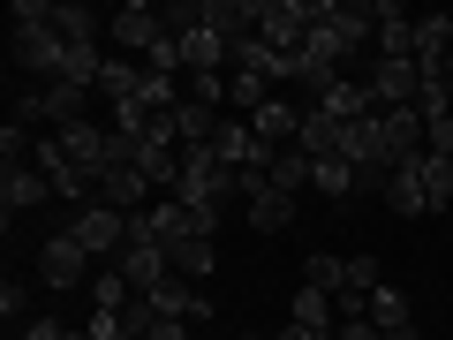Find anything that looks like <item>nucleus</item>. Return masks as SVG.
Listing matches in <instances>:
<instances>
[{"label":"nucleus","mask_w":453,"mask_h":340,"mask_svg":"<svg viewBox=\"0 0 453 340\" xmlns=\"http://www.w3.org/2000/svg\"><path fill=\"white\" fill-rule=\"evenodd\" d=\"M310 23H318V0H257V38L280 61H295L310 46Z\"/></svg>","instance_id":"f257e3e1"},{"label":"nucleus","mask_w":453,"mask_h":340,"mask_svg":"<svg viewBox=\"0 0 453 340\" xmlns=\"http://www.w3.org/2000/svg\"><path fill=\"white\" fill-rule=\"evenodd\" d=\"M174 197H181V205H211V212H226V205H234V166H226L211 144H204V151H189V159H181Z\"/></svg>","instance_id":"f03ea898"},{"label":"nucleus","mask_w":453,"mask_h":340,"mask_svg":"<svg viewBox=\"0 0 453 340\" xmlns=\"http://www.w3.org/2000/svg\"><path fill=\"white\" fill-rule=\"evenodd\" d=\"M234 197L250 205V235H288L295 227V197L280 189L265 166H250V174H234Z\"/></svg>","instance_id":"7ed1b4c3"},{"label":"nucleus","mask_w":453,"mask_h":340,"mask_svg":"<svg viewBox=\"0 0 453 340\" xmlns=\"http://www.w3.org/2000/svg\"><path fill=\"white\" fill-rule=\"evenodd\" d=\"M129 212H113V205H83L76 220H68V235H76L83 250H91V258H121V250H129Z\"/></svg>","instance_id":"20e7f679"},{"label":"nucleus","mask_w":453,"mask_h":340,"mask_svg":"<svg viewBox=\"0 0 453 340\" xmlns=\"http://www.w3.org/2000/svg\"><path fill=\"white\" fill-rule=\"evenodd\" d=\"M91 273H98V258L76 243V235H68V227L53 235L46 250H38V288H53V295H61V288H76V280H91Z\"/></svg>","instance_id":"39448f33"},{"label":"nucleus","mask_w":453,"mask_h":340,"mask_svg":"<svg viewBox=\"0 0 453 340\" xmlns=\"http://www.w3.org/2000/svg\"><path fill=\"white\" fill-rule=\"evenodd\" d=\"M196 23L219 46H242V38H257V0H196Z\"/></svg>","instance_id":"423d86ee"},{"label":"nucleus","mask_w":453,"mask_h":340,"mask_svg":"<svg viewBox=\"0 0 453 340\" xmlns=\"http://www.w3.org/2000/svg\"><path fill=\"white\" fill-rule=\"evenodd\" d=\"M303 113H310V106H288V98H265V106L250 113V129H257V144H265V151H295V144H303Z\"/></svg>","instance_id":"0eeeda50"},{"label":"nucleus","mask_w":453,"mask_h":340,"mask_svg":"<svg viewBox=\"0 0 453 340\" xmlns=\"http://www.w3.org/2000/svg\"><path fill=\"white\" fill-rule=\"evenodd\" d=\"M46 197H53V182L38 174V159H23V166H8V174H0V205H8V212H0V220L16 227L23 212H38V205H46Z\"/></svg>","instance_id":"6e6552de"},{"label":"nucleus","mask_w":453,"mask_h":340,"mask_svg":"<svg viewBox=\"0 0 453 340\" xmlns=\"http://www.w3.org/2000/svg\"><path fill=\"white\" fill-rule=\"evenodd\" d=\"M31 159H38V174H46V182H53V197H68V205H76V212H83V205H91V174H83V166H76V159H68V151H61V144H53V136H46V144H38V151H31Z\"/></svg>","instance_id":"1a4fd4ad"},{"label":"nucleus","mask_w":453,"mask_h":340,"mask_svg":"<svg viewBox=\"0 0 453 340\" xmlns=\"http://www.w3.org/2000/svg\"><path fill=\"white\" fill-rule=\"evenodd\" d=\"M363 83L378 91V106H386V113H393V106H416V98H423V68H416V61H378Z\"/></svg>","instance_id":"9d476101"},{"label":"nucleus","mask_w":453,"mask_h":340,"mask_svg":"<svg viewBox=\"0 0 453 340\" xmlns=\"http://www.w3.org/2000/svg\"><path fill=\"white\" fill-rule=\"evenodd\" d=\"M318 16L340 31V46H348V53L378 38V8H363V0H318Z\"/></svg>","instance_id":"9b49d317"},{"label":"nucleus","mask_w":453,"mask_h":340,"mask_svg":"<svg viewBox=\"0 0 453 340\" xmlns=\"http://www.w3.org/2000/svg\"><path fill=\"white\" fill-rule=\"evenodd\" d=\"M53 144H61L68 159L83 166V174H98V166L113 159V129H98V121H76V129H53Z\"/></svg>","instance_id":"f8f14e48"},{"label":"nucleus","mask_w":453,"mask_h":340,"mask_svg":"<svg viewBox=\"0 0 453 340\" xmlns=\"http://www.w3.org/2000/svg\"><path fill=\"white\" fill-rule=\"evenodd\" d=\"M378 61H416V16L401 0H378Z\"/></svg>","instance_id":"ddd939ff"},{"label":"nucleus","mask_w":453,"mask_h":340,"mask_svg":"<svg viewBox=\"0 0 453 340\" xmlns=\"http://www.w3.org/2000/svg\"><path fill=\"white\" fill-rule=\"evenodd\" d=\"M174 46H181V76H226V46L204 31V23L174 31Z\"/></svg>","instance_id":"4468645a"},{"label":"nucleus","mask_w":453,"mask_h":340,"mask_svg":"<svg viewBox=\"0 0 453 340\" xmlns=\"http://www.w3.org/2000/svg\"><path fill=\"white\" fill-rule=\"evenodd\" d=\"M159 250H166V265H174L181 280H196V288L219 273V243H204V235H181V243H159Z\"/></svg>","instance_id":"2eb2a0df"},{"label":"nucleus","mask_w":453,"mask_h":340,"mask_svg":"<svg viewBox=\"0 0 453 340\" xmlns=\"http://www.w3.org/2000/svg\"><path fill=\"white\" fill-rule=\"evenodd\" d=\"M288 325H303V333L333 340V333H340V303H333L325 288H295V310H288Z\"/></svg>","instance_id":"dca6fc26"},{"label":"nucleus","mask_w":453,"mask_h":340,"mask_svg":"<svg viewBox=\"0 0 453 340\" xmlns=\"http://www.w3.org/2000/svg\"><path fill=\"white\" fill-rule=\"evenodd\" d=\"M386 212H401V220H423V212H431V197H423V166H416V159L386 174Z\"/></svg>","instance_id":"f3484780"},{"label":"nucleus","mask_w":453,"mask_h":340,"mask_svg":"<svg viewBox=\"0 0 453 340\" xmlns=\"http://www.w3.org/2000/svg\"><path fill=\"white\" fill-rule=\"evenodd\" d=\"M98 91H106L113 106H121V98H136V91H144V68H136L129 53H106V61H98Z\"/></svg>","instance_id":"a211bd4d"},{"label":"nucleus","mask_w":453,"mask_h":340,"mask_svg":"<svg viewBox=\"0 0 453 340\" xmlns=\"http://www.w3.org/2000/svg\"><path fill=\"white\" fill-rule=\"evenodd\" d=\"M318 197H333V212H356V166L348 159H318Z\"/></svg>","instance_id":"6ab92c4d"},{"label":"nucleus","mask_w":453,"mask_h":340,"mask_svg":"<svg viewBox=\"0 0 453 340\" xmlns=\"http://www.w3.org/2000/svg\"><path fill=\"white\" fill-rule=\"evenodd\" d=\"M136 303V280L121 273V265H106V273H91V310H129Z\"/></svg>","instance_id":"aec40b11"},{"label":"nucleus","mask_w":453,"mask_h":340,"mask_svg":"<svg viewBox=\"0 0 453 340\" xmlns=\"http://www.w3.org/2000/svg\"><path fill=\"white\" fill-rule=\"evenodd\" d=\"M265 174H273V182H280V189H288V197H303V182L318 174V159H310V151L295 144V151H273V166H265Z\"/></svg>","instance_id":"412c9836"},{"label":"nucleus","mask_w":453,"mask_h":340,"mask_svg":"<svg viewBox=\"0 0 453 340\" xmlns=\"http://www.w3.org/2000/svg\"><path fill=\"white\" fill-rule=\"evenodd\" d=\"M303 288L340 295V288H348V258H325V250H310V258H303Z\"/></svg>","instance_id":"4be33fe9"},{"label":"nucleus","mask_w":453,"mask_h":340,"mask_svg":"<svg viewBox=\"0 0 453 340\" xmlns=\"http://www.w3.org/2000/svg\"><path fill=\"white\" fill-rule=\"evenodd\" d=\"M423 197H431V212H446L453 205V159H438V151H423Z\"/></svg>","instance_id":"5701e85b"},{"label":"nucleus","mask_w":453,"mask_h":340,"mask_svg":"<svg viewBox=\"0 0 453 340\" xmlns=\"http://www.w3.org/2000/svg\"><path fill=\"white\" fill-rule=\"evenodd\" d=\"M371 325L386 333V325H408V295L401 288H371Z\"/></svg>","instance_id":"b1692460"},{"label":"nucleus","mask_w":453,"mask_h":340,"mask_svg":"<svg viewBox=\"0 0 453 340\" xmlns=\"http://www.w3.org/2000/svg\"><path fill=\"white\" fill-rule=\"evenodd\" d=\"M83 333H91V340H144L121 310H91V318H83Z\"/></svg>","instance_id":"393cba45"},{"label":"nucleus","mask_w":453,"mask_h":340,"mask_svg":"<svg viewBox=\"0 0 453 340\" xmlns=\"http://www.w3.org/2000/svg\"><path fill=\"white\" fill-rule=\"evenodd\" d=\"M348 288H356V295L386 288V280H378V258H348Z\"/></svg>","instance_id":"a878e982"},{"label":"nucleus","mask_w":453,"mask_h":340,"mask_svg":"<svg viewBox=\"0 0 453 340\" xmlns=\"http://www.w3.org/2000/svg\"><path fill=\"white\" fill-rule=\"evenodd\" d=\"M0 310H8V318H23V310H31V288H23V280H8V288H0Z\"/></svg>","instance_id":"bb28decb"},{"label":"nucleus","mask_w":453,"mask_h":340,"mask_svg":"<svg viewBox=\"0 0 453 340\" xmlns=\"http://www.w3.org/2000/svg\"><path fill=\"white\" fill-rule=\"evenodd\" d=\"M144 340H189V318H151Z\"/></svg>","instance_id":"cd10ccee"},{"label":"nucleus","mask_w":453,"mask_h":340,"mask_svg":"<svg viewBox=\"0 0 453 340\" xmlns=\"http://www.w3.org/2000/svg\"><path fill=\"white\" fill-rule=\"evenodd\" d=\"M273 340H318V333H303V325H280ZM333 340H340V333H333Z\"/></svg>","instance_id":"c85d7f7f"},{"label":"nucleus","mask_w":453,"mask_h":340,"mask_svg":"<svg viewBox=\"0 0 453 340\" xmlns=\"http://www.w3.org/2000/svg\"><path fill=\"white\" fill-rule=\"evenodd\" d=\"M378 340H416V325H386V333H378Z\"/></svg>","instance_id":"c756f323"},{"label":"nucleus","mask_w":453,"mask_h":340,"mask_svg":"<svg viewBox=\"0 0 453 340\" xmlns=\"http://www.w3.org/2000/svg\"><path fill=\"white\" fill-rule=\"evenodd\" d=\"M234 340H257V333H234Z\"/></svg>","instance_id":"7c9ffc66"}]
</instances>
